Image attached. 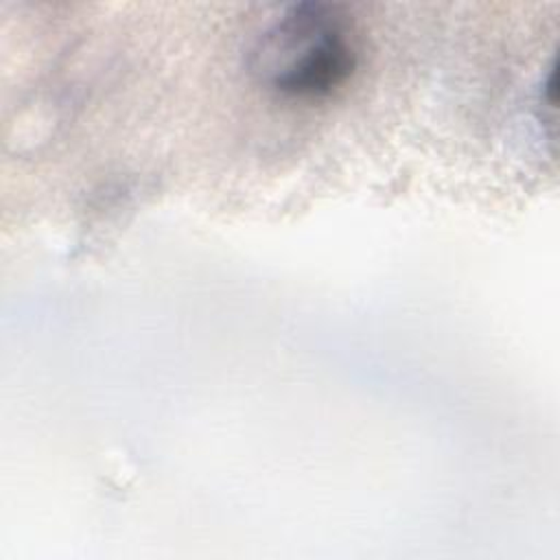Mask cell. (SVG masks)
<instances>
[{
	"label": "cell",
	"instance_id": "obj_1",
	"mask_svg": "<svg viewBox=\"0 0 560 560\" xmlns=\"http://www.w3.org/2000/svg\"><path fill=\"white\" fill-rule=\"evenodd\" d=\"M357 66L346 15L330 4L287 7L249 50V70L260 85L287 98H324L341 88Z\"/></svg>",
	"mask_w": 560,
	"mask_h": 560
}]
</instances>
